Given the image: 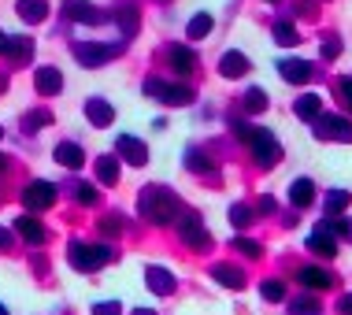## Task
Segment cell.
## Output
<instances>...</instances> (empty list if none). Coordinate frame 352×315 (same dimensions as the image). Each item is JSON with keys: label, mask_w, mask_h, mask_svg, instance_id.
Here are the masks:
<instances>
[{"label": "cell", "mask_w": 352, "mask_h": 315, "mask_svg": "<svg viewBox=\"0 0 352 315\" xmlns=\"http://www.w3.org/2000/svg\"><path fill=\"white\" fill-rule=\"evenodd\" d=\"M56 164H63V167H71V171H78L82 164H85V152L74 145V141H63V145H56Z\"/></svg>", "instance_id": "cell-14"}, {"label": "cell", "mask_w": 352, "mask_h": 315, "mask_svg": "<svg viewBox=\"0 0 352 315\" xmlns=\"http://www.w3.org/2000/svg\"><path fill=\"white\" fill-rule=\"evenodd\" d=\"M141 215L148 219V223H170V219L178 215V200L175 193H167V189H160V186H148V189H141Z\"/></svg>", "instance_id": "cell-1"}, {"label": "cell", "mask_w": 352, "mask_h": 315, "mask_svg": "<svg viewBox=\"0 0 352 315\" xmlns=\"http://www.w3.org/2000/svg\"><path fill=\"white\" fill-rule=\"evenodd\" d=\"M119 230H122V219H116V215L104 219V234H119Z\"/></svg>", "instance_id": "cell-40"}, {"label": "cell", "mask_w": 352, "mask_h": 315, "mask_svg": "<svg viewBox=\"0 0 352 315\" xmlns=\"http://www.w3.org/2000/svg\"><path fill=\"white\" fill-rule=\"evenodd\" d=\"M85 119H89L93 127H111L116 111H111V104H108V100L93 97V100H85Z\"/></svg>", "instance_id": "cell-11"}, {"label": "cell", "mask_w": 352, "mask_h": 315, "mask_svg": "<svg viewBox=\"0 0 352 315\" xmlns=\"http://www.w3.org/2000/svg\"><path fill=\"white\" fill-rule=\"evenodd\" d=\"M234 249H237V252H245V256H252V260L260 256V245L249 241V237H237V241H234Z\"/></svg>", "instance_id": "cell-33"}, {"label": "cell", "mask_w": 352, "mask_h": 315, "mask_svg": "<svg viewBox=\"0 0 352 315\" xmlns=\"http://www.w3.org/2000/svg\"><path fill=\"white\" fill-rule=\"evenodd\" d=\"M186 160H189V167H193V171H212V160H204L197 149H189V156H186Z\"/></svg>", "instance_id": "cell-34"}, {"label": "cell", "mask_w": 352, "mask_h": 315, "mask_svg": "<svg viewBox=\"0 0 352 315\" xmlns=\"http://www.w3.org/2000/svg\"><path fill=\"white\" fill-rule=\"evenodd\" d=\"M30 52H34V45H30V41H23V37H8L4 56H12V60H26Z\"/></svg>", "instance_id": "cell-27"}, {"label": "cell", "mask_w": 352, "mask_h": 315, "mask_svg": "<svg viewBox=\"0 0 352 315\" xmlns=\"http://www.w3.org/2000/svg\"><path fill=\"white\" fill-rule=\"evenodd\" d=\"M116 152L126 164H134V167H141V164H148V149L141 145L138 138H130V133H119V141H116Z\"/></svg>", "instance_id": "cell-9"}, {"label": "cell", "mask_w": 352, "mask_h": 315, "mask_svg": "<svg viewBox=\"0 0 352 315\" xmlns=\"http://www.w3.org/2000/svg\"><path fill=\"white\" fill-rule=\"evenodd\" d=\"M212 279L223 282V285H230V290H241V285H245V274L237 271V267H230V263H215L212 267Z\"/></svg>", "instance_id": "cell-18"}, {"label": "cell", "mask_w": 352, "mask_h": 315, "mask_svg": "<svg viewBox=\"0 0 352 315\" xmlns=\"http://www.w3.org/2000/svg\"><path fill=\"white\" fill-rule=\"evenodd\" d=\"M145 93L148 97H156V100H164V104H193V89L189 85H167V82H145Z\"/></svg>", "instance_id": "cell-4"}, {"label": "cell", "mask_w": 352, "mask_h": 315, "mask_svg": "<svg viewBox=\"0 0 352 315\" xmlns=\"http://www.w3.org/2000/svg\"><path fill=\"white\" fill-rule=\"evenodd\" d=\"M178 234H182V241L193 245V249H208V245H212V237H208V230L201 226V219H197L193 212L178 219Z\"/></svg>", "instance_id": "cell-7"}, {"label": "cell", "mask_w": 352, "mask_h": 315, "mask_svg": "<svg viewBox=\"0 0 352 315\" xmlns=\"http://www.w3.org/2000/svg\"><path fill=\"white\" fill-rule=\"evenodd\" d=\"M119 56V45H74V60H78L82 67H100L108 60H116Z\"/></svg>", "instance_id": "cell-5"}, {"label": "cell", "mask_w": 352, "mask_h": 315, "mask_svg": "<svg viewBox=\"0 0 352 315\" xmlns=\"http://www.w3.org/2000/svg\"><path fill=\"white\" fill-rule=\"evenodd\" d=\"M93 315H122V308H119V301H108V304H97Z\"/></svg>", "instance_id": "cell-35"}, {"label": "cell", "mask_w": 352, "mask_h": 315, "mask_svg": "<svg viewBox=\"0 0 352 315\" xmlns=\"http://www.w3.org/2000/svg\"><path fill=\"white\" fill-rule=\"evenodd\" d=\"M97 178L104 186H116L119 182V160L116 156H100L97 160Z\"/></svg>", "instance_id": "cell-25"}, {"label": "cell", "mask_w": 352, "mask_h": 315, "mask_svg": "<svg viewBox=\"0 0 352 315\" xmlns=\"http://www.w3.org/2000/svg\"><path fill=\"white\" fill-rule=\"evenodd\" d=\"M4 45H8V34H4V30H0V52H4Z\"/></svg>", "instance_id": "cell-44"}, {"label": "cell", "mask_w": 352, "mask_h": 315, "mask_svg": "<svg viewBox=\"0 0 352 315\" xmlns=\"http://www.w3.org/2000/svg\"><path fill=\"white\" fill-rule=\"evenodd\" d=\"M316 133L330 141H352V122L341 116H319L316 119Z\"/></svg>", "instance_id": "cell-8"}, {"label": "cell", "mask_w": 352, "mask_h": 315, "mask_svg": "<svg viewBox=\"0 0 352 315\" xmlns=\"http://www.w3.org/2000/svg\"><path fill=\"white\" fill-rule=\"evenodd\" d=\"M349 193H345V189H334V193H327V215H338V212H345V208H349Z\"/></svg>", "instance_id": "cell-28"}, {"label": "cell", "mask_w": 352, "mask_h": 315, "mask_svg": "<svg viewBox=\"0 0 352 315\" xmlns=\"http://www.w3.org/2000/svg\"><path fill=\"white\" fill-rule=\"evenodd\" d=\"M212 26H215V19L212 15H193V19H189V26H186V34H189V41H201V37H208V34H212Z\"/></svg>", "instance_id": "cell-24"}, {"label": "cell", "mask_w": 352, "mask_h": 315, "mask_svg": "<svg viewBox=\"0 0 352 315\" xmlns=\"http://www.w3.org/2000/svg\"><path fill=\"white\" fill-rule=\"evenodd\" d=\"M0 138H4V130H0Z\"/></svg>", "instance_id": "cell-48"}, {"label": "cell", "mask_w": 352, "mask_h": 315, "mask_svg": "<svg viewBox=\"0 0 352 315\" xmlns=\"http://www.w3.org/2000/svg\"><path fill=\"white\" fill-rule=\"evenodd\" d=\"M0 171H8V160L4 156H0Z\"/></svg>", "instance_id": "cell-45"}, {"label": "cell", "mask_w": 352, "mask_h": 315, "mask_svg": "<svg viewBox=\"0 0 352 315\" xmlns=\"http://www.w3.org/2000/svg\"><path fill=\"white\" fill-rule=\"evenodd\" d=\"M341 100H345V108L352 111V78H341Z\"/></svg>", "instance_id": "cell-38"}, {"label": "cell", "mask_w": 352, "mask_h": 315, "mask_svg": "<svg viewBox=\"0 0 352 315\" xmlns=\"http://www.w3.org/2000/svg\"><path fill=\"white\" fill-rule=\"evenodd\" d=\"M289 315H316V301H300V304H293Z\"/></svg>", "instance_id": "cell-37"}, {"label": "cell", "mask_w": 352, "mask_h": 315, "mask_svg": "<svg viewBox=\"0 0 352 315\" xmlns=\"http://www.w3.org/2000/svg\"><path fill=\"white\" fill-rule=\"evenodd\" d=\"M341 52V45L334 41V37H330V41H322V56H338Z\"/></svg>", "instance_id": "cell-41"}, {"label": "cell", "mask_w": 352, "mask_h": 315, "mask_svg": "<svg viewBox=\"0 0 352 315\" xmlns=\"http://www.w3.org/2000/svg\"><path fill=\"white\" fill-rule=\"evenodd\" d=\"M138 315H152V312H138Z\"/></svg>", "instance_id": "cell-47"}, {"label": "cell", "mask_w": 352, "mask_h": 315, "mask_svg": "<svg viewBox=\"0 0 352 315\" xmlns=\"http://www.w3.org/2000/svg\"><path fill=\"white\" fill-rule=\"evenodd\" d=\"M145 282H148L152 293H160V297L175 293V274H170L167 267H148V271H145Z\"/></svg>", "instance_id": "cell-10"}, {"label": "cell", "mask_w": 352, "mask_h": 315, "mask_svg": "<svg viewBox=\"0 0 352 315\" xmlns=\"http://www.w3.org/2000/svg\"><path fill=\"white\" fill-rule=\"evenodd\" d=\"M52 200H56L52 182H30L23 189V204L30 208V212H45V208H52Z\"/></svg>", "instance_id": "cell-6"}, {"label": "cell", "mask_w": 352, "mask_h": 315, "mask_svg": "<svg viewBox=\"0 0 352 315\" xmlns=\"http://www.w3.org/2000/svg\"><path fill=\"white\" fill-rule=\"evenodd\" d=\"M78 204H97V189H93V186H78Z\"/></svg>", "instance_id": "cell-36"}, {"label": "cell", "mask_w": 352, "mask_h": 315, "mask_svg": "<svg viewBox=\"0 0 352 315\" xmlns=\"http://www.w3.org/2000/svg\"><path fill=\"white\" fill-rule=\"evenodd\" d=\"M111 260V249L108 245H85V241H74L71 245V263L78 267V271H97Z\"/></svg>", "instance_id": "cell-3"}, {"label": "cell", "mask_w": 352, "mask_h": 315, "mask_svg": "<svg viewBox=\"0 0 352 315\" xmlns=\"http://www.w3.org/2000/svg\"><path fill=\"white\" fill-rule=\"evenodd\" d=\"M49 15V4L45 0H19V19L23 23H41Z\"/></svg>", "instance_id": "cell-20"}, {"label": "cell", "mask_w": 352, "mask_h": 315, "mask_svg": "<svg viewBox=\"0 0 352 315\" xmlns=\"http://www.w3.org/2000/svg\"><path fill=\"white\" fill-rule=\"evenodd\" d=\"M297 279H300L304 285H311V290H327V285L334 282L327 271H322V267H300V274H297Z\"/></svg>", "instance_id": "cell-23"}, {"label": "cell", "mask_w": 352, "mask_h": 315, "mask_svg": "<svg viewBox=\"0 0 352 315\" xmlns=\"http://www.w3.org/2000/svg\"><path fill=\"white\" fill-rule=\"evenodd\" d=\"M278 71L285 82H308L311 78V63H304V60H282Z\"/></svg>", "instance_id": "cell-17"}, {"label": "cell", "mask_w": 352, "mask_h": 315, "mask_svg": "<svg viewBox=\"0 0 352 315\" xmlns=\"http://www.w3.org/2000/svg\"><path fill=\"white\" fill-rule=\"evenodd\" d=\"M45 122H49V111H37V116H30V119H26V127H30V130H37V127H45Z\"/></svg>", "instance_id": "cell-39"}, {"label": "cell", "mask_w": 352, "mask_h": 315, "mask_svg": "<svg viewBox=\"0 0 352 315\" xmlns=\"http://www.w3.org/2000/svg\"><path fill=\"white\" fill-rule=\"evenodd\" d=\"M260 293H263V301H282V297H285V285L271 279V282L260 285Z\"/></svg>", "instance_id": "cell-31"}, {"label": "cell", "mask_w": 352, "mask_h": 315, "mask_svg": "<svg viewBox=\"0 0 352 315\" xmlns=\"http://www.w3.org/2000/svg\"><path fill=\"white\" fill-rule=\"evenodd\" d=\"M0 315H8V308H4V304H0Z\"/></svg>", "instance_id": "cell-46"}, {"label": "cell", "mask_w": 352, "mask_h": 315, "mask_svg": "<svg viewBox=\"0 0 352 315\" xmlns=\"http://www.w3.org/2000/svg\"><path fill=\"white\" fill-rule=\"evenodd\" d=\"M289 200H293V208H308L311 200H316V186H311L308 178H297V182L289 186Z\"/></svg>", "instance_id": "cell-19"}, {"label": "cell", "mask_w": 352, "mask_h": 315, "mask_svg": "<svg viewBox=\"0 0 352 315\" xmlns=\"http://www.w3.org/2000/svg\"><path fill=\"white\" fill-rule=\"evenodd\" d=\"M219 71H223L226 78H241V74L249 71V60H245L241 52H226V56H223V63H219Z\"/></svg>", "instance_id": "cell-21"}, {"label": "cell", "mask_w": 352, "mask_h": 315, "mask_svg": "<svg viewBox=\"0 0 352 315\" xmlns=\"http://www.w3.org/2000/svg\"><path fill=\"white\" fill-rule=\"evenodd\" d=\"M167 60H170V67H175V74H189V71H193V63H197L189 49H170Z\"/></svg>", "instance_id": "cell-26"}, {"label": "cell", "mask_w": 352, "mask_h": 315, "mask_svg": "<svg viewBox=\"0 0 352 315\" xmlns=\"http://www.w3.org/2000/svg\"><path fill=\"white\" fill-rule=\"evenodd\" d=\"M15 230H19V237H26L30 245H41L45 241V226L37 223L34 215H19L15 219Z\"/></svg>", "instance_id": "cell-15"}, {"label": "cell", "mask_w": 352, "mask_h": 315, "mask_svg": "<svg viewBox=\"0 0 352 315\" xmlns=\"http://www.w3.org/2000/svg\"><path fill=\"white\" fill-rule=\"evenodd\" d=\"M249 219H252V212H249L245 204H234V208H230V223H234V226H249Z\"/></svg>", "instance_id": "cell-32"}, {"label": "cell", "mask_w": 352, "mask_h": 315, "mask_svg": "<svg viewBox=\"0 0 352 315\" xmlns=\"http://www.w3.org/2000/svg\"><path fill=\"white\" fill-rule=\"evenodd\" d=\"M319 111H322V97H319V93H308V97L297 100V116H300L304 122H316Z\"/></svg>", "instance_id": "cell-22"}, {"label": "cell", "mask_w": 352, "mask_h": 315, "mask_svg": "<svg viewBox=\"0 0 352 315\" xmlns=\"http://www.w3.org/2000/svg\"><path fill=\"white\" fill-rule=\"evenodd\" d=\"M341 312L352 315V293H349V297H341Z\"/></svg>", "instance_id": "cell-43"}, {"label": "cell", "mask_w": 352, "mask_h": 315, "mask_svg": "<svg viewBox=\"0 0 352 315\" xmlns=\"http://www.w3.org/2000/svg\"><path fill=\"white\" fill-rule=\"evenodd\" d=\"M34 85H37V93L52 97V93H60V89H63V74L56 71V67H41V71L34 74Z\"/></svg>", "instance_id": "cell-12"}, {"label": "cell", "mask_w": 352, "mask_h": 315, "mask_svg": "<svg viewBox=\"0 0 352 315\" xmlns=\"http://www.w3.org/2000/svg\"><path fill=\"white\" fill-rule=\"evenodd\" d=\"M0 249H12V234L8 230H0Z\"/></svg>", "instance_id": "cell-42"}, {"label": "cell", "mask_w": 352, "mask_h": 315, "mask_svg": "<svg viewBox=\"0 0 352 315\" xmlns=\"http://www.w3.org/2000/svg\"><path fill=\"white\" fill-rule=\"evenodd\" d=\"M267 108V93L263 89H249L245 93V111H263Z\"/></svg>", "instance_id": "cell-29"}, {"label": "cell", "mask_w": 352, "mask_h": 315, "mask_svg": "<svg viewBox=\"0 0 352 315\" xmlns=\"http://www.w3.org/2000/svg\"><path fill=\"white\" fill-rule=\"evenodd\" d=\"M237 133H241V138L252 145V156H256V164H263V167H274V164L282 160V145H278V138H274L271 130H249V127H237Z\"/></svg>", "instance_id": "cell-2"}, {"label": "cell", "mask_w": 352, "mask_h": 315, "mask_svg": "<svg viewBox=\"0 0 352 315\" xmlns=\"http://www.w3.org/2000/svg\"><path fill=\"white\" fill-rule=\"evenodd\" d=\"M63 12H67L74 23H100V12L93 4H85V0H67V4H63Z\"/></svg>", "instance_id": "cell-16"}, {"label": "cell", "mask_w": 352, "mask_h": 315, "mask_svg": "<svg viewBox=\"0 0 352 315\" xmlns=\"http://www.w3.org/2000/svg\"><path fill=\"white\" fill-rule=\"evenodd\" d=\"M308 249L316 256H327V260H330V256H338V241H334V234H330L327 226H319V230L308 237Z\"/></svg>", "instance_id": "cell-13"}, {"label": "cell", "mask_w": 352, "mask_h": 315, "mask_svg": "<svg viewBox=\"0 0 352 315\" xmlns=\"http://www.w3.org/2000/svg\"><path fill=\"white\" fill-rule=\"evenodd\" d=\"M274 41L278 45H297V30H293L289 23H278L274 26Z\"/></svg>", "instance_id": "cell-30"}]
</instances>
